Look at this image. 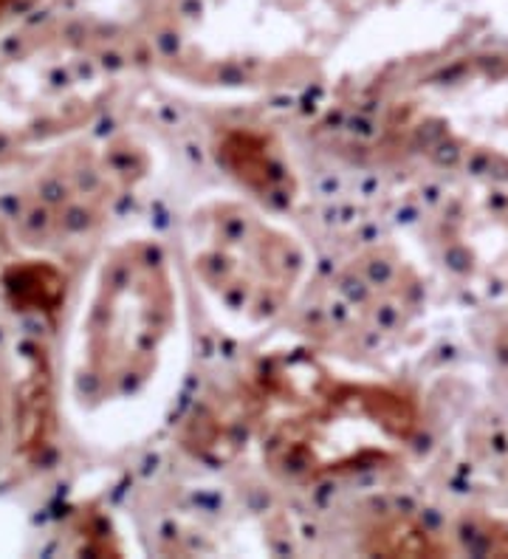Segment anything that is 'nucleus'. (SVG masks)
Masks as SVG:
<instances>
[{"label": "nucleus", "instance_id": "nucleus-5", "mask_svg": "<svg viewBox=\"0 0 508 559\" xmlns=\"http://www.w3.org/2000/svg\"><path fill=\"white\" fill-rule=\"evenodd\" d=\"M427 302L421 260L395 240H373L339 260L319 283L311 325L328 348L381 359L418 331Z\"/></svg>", "mask_w": 508, "mask_h": 559}, {"label": "nucleus", "instance_id": "nucleus-1", "mask_svg": "<svg viewBox=\"0 0 508 559\" xmlns=\"http://www.w3.org/2000/svg\"><path fill=\"white\" fill-rule=\"evenodd\" d=\"M237 399L269 469L297 484L393 464L418 432V407L399 384L317 354L271 356Z\"/></svg>", "mask_w": 508, "mask_h": 559}, {"label": "nucleus", "instance_id": "nucleus-3", "mask_svg": "<svg viewBox=\"0 0 508 559\" xmlns=\"http://www.w3.org/2000/svg\"><path fill=\"white\" fill-rule=\"evenodd\" d=\"M184 336L181 277L167 246L139 235L99 263L71 356V390L82 409L147 399L176 365Z\"/></svg>", "mask_w": 508, "mask_h": 559}, {"label": "nucleus", "instance_id": "nucleus-6", "mask_svg": "<svg viewBox=\"0 0 508 559\" xmlns=\"http://www.w3.org/2000/svg\"><path fill=\"white\" fill-rule=\"evenodd\" d=\"M418 243L427 266L469 300H508V195L452 187L424 206Z\"/></svg>", "mask_w": 508, "mask_h": 559}, {"label": "nucleus", "instance_id": "nucleus-2", "mask_svg": "<svg viewBox=\"0 0 508 559\" xmlns=\"http://www.w3.org/2000/svg\"><path fill=\"white\" fill-rule=\"evenodd\" d=\"M365 0H173L158 62L203 91H269L314 76Z\"/></svg>", "mask_w": 508, "mask_h": 559}, {"label": "nucleus", "instance_id": "nucleus-4", "mask_svg": "<svg viewBox=\"0 0 508 559\" xmlns=\"http://www.w3.org/2000/svg\"><path fill=\"white\" fill-rule=\"evenodd\" d=\"M181 252L203 308L235 336L277 325L311 288L303 235L244 195L196 201L184 215Z\"/></svg>", "mask_w": 508, "mask_h": 559}, {"label": "nucleus", "instance_id": "nucleus-7", "mask_svg": "<svg viewBox=\"0 0 508 559\" xmlns=\"http://www.w3.org/2000/svg\"><path fill=\"white\" fill-rule=\"evenodd\" d=\"M224 156L240 178V185L258 192V199L271 204H292L297 195V176L283 158L280 147L263 136H235L224 142Z\"/></svg>", "mask_w": 508, "mask_h": 559}]
</instances>
